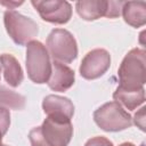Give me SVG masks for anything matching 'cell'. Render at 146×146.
<instances>
[{
    "label": "cell",
    "mask_w": 146,
    "mask_h": 146,
    "mask_svg": "<svg viewBox=\"0 0 146 146\" xmlns=\"http://www.w3.org/2000/svg\"><path fill=\"white\" fill-rule=\"evenodd\" d=\"M1 5L7 6V7L9 8V10H13V7L23 5V1H19V2H16V1H1Z\"/></svg>",
    "instance_id": "obj_19"
},
{
    "label": "cell",
    "mask_w": 146,
    "mask_h": 146,
    "mask_svg": "<svg viewBox=\"0 0 146 146\" xmlns=\"http://www.w3.org/2000/svg\"><path fill=\"white\" fill-rule=\"evenodd\" d=\"M0 72H1V67H0Z\"/></svg>",
    "instance_id": "obj_22"
},
{
    "label": "cell",
    "mask_w": 146,
    "mask_h": 146,
    "mask_svg": "<svg viewBox=\"0 0 146 146\" xmlns=\"http://www.w3.org/2000/svg\"><path fill=\"white\" fill-rule=\"evenodd\" d=\"M0 146H8V145H5V144H0Z\"/></svg>",
    "instance_id": "obj_21"
},
{
    "label": "cell",
    "mask_w": 146,
    "mask_h": 146,
    "mask_svg": "<svg viewBox=\"0 0 146 146\" xmlns=\"http://www.w3.org/2000/svg\"><path fill=\"white\" fill-rule=\"evenodd\" d=\"M10 125V113L9 110L0 106V144L2 140V137L7 133Z\"/></svg>",
    "instance_id": "obj_16"
},
{
    "label": "cell",
    "mask_w": 146,
    "mask_h": 146,
    "mask_svg": "<svg viewBox=\"0 0 146 146\" xmlns=\"http://www.w3.org/2000/svg\"><path fill=\"white\" fill-rule=\"evenodd\" d=\"M121 13L124 22L132 27H141L146 24L145 1H123Z\"/></svg>",
    "instance_id": "obj_13"
},
{
    "label": "cell",
    "mask_w": 146,
    "mask_h": 146,
    "mask_svg": "<svg viewBox=\"0 0 146 146\" xmlns=\"http://www.w3.org/2000/svg\"><path fill=\"white\" fill-rule=\"evenodd\" d=\"M84 146H114V145L108 138L103 137V136H96V137L88 139Z\"/></svg>",
    "instance_id": "obj_17"
},
{
    "label": "cell",
    "mask_w": 146,
    "mask_h": 146,
    "mask_svg": "<svg viewBox=\"0 0 146 146\" xmlns=\"http://www.w3.org/2000/svg\"><path fill=\"white\" fill-rule=\"evenodd\" d=\"M95 123L104 131L117 132L132 125L131 115L116 102H108L94 112Z\"/></svg>",
    "instance_id": "obj_5"
},
{
    "label": "cell",
    "mask_w": 146,
    "mask_h": 146,
    "mask_svg": "<svg viewBox=\"0 0 146 146\" xmlns=\"http://www.w3.org/2000/svg\"><path fill=\"white\" fill-rule=\"evenodd\" d=\"M46 48L55 62L70 64L78 57V43L73 34L65 29H54L47 36Z\"/></svg>",
    "instance_id": "obj_4"
},
{
    "label": "cell",
    "mask_w": 146,
    "mask_h": 146,
    "mask_svg": "<svg viewBox=\"0 0 146 146\" xmlns=\"http://www.w3.org/2000/svg\"><path fill=\"white\" fill-rule=\"evenodd\" d=\"M31 5L40 17L52 24H66L72 17V6L64 0H32Z\"/></svg>",
    "instance_id": "obj_8"
},
{
    "label": "cell",
    "mask_w": 146,
    "mask_h": 146,
    "mask_svg": "<svg viewBox=\"0 0 146 146\" xmlns=\"http://www.w3.org/2000/svg\"><path fill=\"white\" fill-rule=\"evenodd\" d=\"M117 76L121 88H144L146 82V50L141 48L131 49L121 62Z\"/></svg>",
    "instance_id": "obj_2"
},
{
    "label": "cell",
    "mask_w": 146,
    "mask_h": 146,
    "mask_svg": "<svg viewBox=\"0 0 146 146\" xmlns=\"http://www.w3.org/2000/svg\"><path fill=\"white\" fill-rule=\"evenodd\" d=\"M123 1L113 0H81L75 2L78 15L84 21H96L103 16L116 18L121 15Z\"/></svg>",
    "instance_id": "obj_7"
},
{
    "label": "cell",
    "mask_w": 146,
    "mask_h": 146,
    "mask_svg": "<svg viewBox=\"0 0 146 146\" xmlns=\"http://www.w3.org/2000/svg\"><path fill=\"white\" fill-rule=\"evenodd\" d=\"M73 137L71 120L57 116H47L41 125L29 132L31 146H67Z\"/></svg>",
    "instance_id": "obj_1"
},
{
    "label": "cell",
    "mask_w": 146,
    "mask_h": 146,
    "mask_svg": "<svg viewBox=\"0 0 146 146\" xmlns=\"http://www.w3.org/2000/svg\"><path fill=\"white\" fill-rule=\"evenodd\" d=\"M3 24L10 39L18 46L27 44L39 33V26L32 18L14 9L5 11Z\"/></svg>",
    "instance_id": "obj_6"
},
{
    "label": "cell",
    "mask_w": 146,
    "mask_h": 146,
    "mask_svg": "<svg viewBox=\"0 0 146 146\" xmlns=\"http://www.w3.org/2000/svg\"><path fill=\"white\" fill-rule=\"evenodd\" d=\"M25 66L29 79L38 84L47 83L51 74V62L46 46L32 40L26 46Z\"/></svg>",
    "instance_id": "obj_3"
},
{
    "label": "cell",
    "mask_w": 146,
    "mask_h": 146,
    "mask_svg": "<svg viewBox=\"0 0 146 146\" xmlns=\"http://www.w3.org/2000/svg\"><path fill=\"white\" fill-rule=\"evenodd\" d=\"M113 99L122 107H125L129 111H133L145 103V89H124L117 86L113 92Z\"/></svg>",
    "instance_id": "obj_14"
},
{
    "label": "cell",
    "mask_w": 146,
    "mask_h": 146,
    "mask_svg": "<svg viewBox=\"0 0 146 146\" xmlns=\"http://www.w3.org/2000/svg\"><path fill=\"white\" fill-rule=\"evenodd\" d=\"M119 146H136V145H135V144H132V143H130V141H124V143L120 144Z\"/></svg>",
    "instance_id": "obj_20"
},
{
    "label": "cell",
    "mask_w": 146,
    "mask_h": 146,
    "mask_svg": "<svg viewBox=\"0 0 146 146\" xmlns=\"http://www.w3.org/2000/svg\"><path fill=\"white\" fill-rule=\"evenodd\" d=\"M111 66V55L106 49L96 48L84 55L79 67L80 75L86 80L103 76Z\"/></svg>",
    "instance_id": "obj_9"
},
{
    "label": "cell",
    "mask_w": 146,
    "mask_h": 146,
    "mask_svg": "<svg viewBox=\"0 0 146 146\" xmlns=\"http://www.w3.org/2000/svg\"><path fill=\"white\" fill-rule=\"evenodd\" d=\"M145 110L146 107L143 106L133 116V123L135 125H137L141 131H145Z\"/></svg>",
    "instance_id": "obj_18"
},
{
    "label": "cell",
    "mask_w": 146,
    "mask_h": 146,
    "mask_svg": "<svg viewBox=\"0 0 146 146\" xmlns=\"http://www.w3.org/2000/svg\"><path fill=\"white\" fill-rule=\"evenodd\" d=\"M0 64L5 81L10 87L17 88L24 79V73L19 62L11 54H2L0 55Z\"/></svg>",
    "instance_id": "obj_12"
},
{
    "label": "cell",
    "mask_w": 146,
    "mask_h": 146,
    "mask_svg": "<svg viewBox=\"0 0 146 146\" xmlns=\"http://www.w3.org/2000/svg\"><path fill=\"white\" fill-rule=\"evenodd\" d=\"M42 110L47 116H57L71 120L74 115L72 100L64 96L48 95L42 100Z\"/></svg>",
    "instance_id": "obj_11"
},
{
    "label": "cell",
    "mask_w": 146,
    "mask_h": 146,
    "mask_svg": "<svg viewBox=\"0 0 146 146\" xmlns=\"http://www.w3.org/2000/svg\"><path fill=\"white\" fill-rule=\"evenodd\" d=\"M74 82L75 73L71 67L55 60L51 63V74L47 82L51 90L64 92L68 90L74 84Z\"/></svg>",
    "instance_id": "obj_10"
},
{
    "label": "cell",
    "mask_w": 146,
    "mask_h": 146,
    "mask_svg": "<svg viewBox=\"0 0 146 146\" xmlns=\"http://www.w3.org/2000/svg\"><path fill=\"white\" fill-rule=\"evenodd\" d=\"M0 106L8 110H22L25 106V97L5 87H0Z\"/></svg>",
    "instance_id": "obj_15"
}]
</instances>
